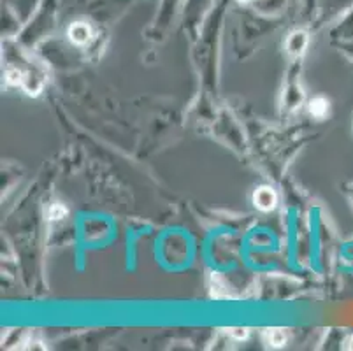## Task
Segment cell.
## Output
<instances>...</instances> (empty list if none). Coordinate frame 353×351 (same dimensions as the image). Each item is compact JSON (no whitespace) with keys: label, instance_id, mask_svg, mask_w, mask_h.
<instances>
[{"label":"cell","instance_id":"8","mask_svg":"<svg viewBox=\"0 0 353 351\" xmlns=\"http://www.w3.org/2000/svg\"><path fill=\"white\" fill-rule=\"evenodd\" d=\"M237 2H241V4H248L250 0H237Z\"/></svg>","mask_w":353,"mask_h":351},{"label":"cell","instance_id":"7","mask_svg":"<svg viewBox=\"0 0 353 351\" xmlns=\"http://www.w3.org/2000/svg\"><path fill=\"white\" fill-rule=\"evenodd\" d=\"M227 334L237 337V339H245L248 336V330L246 328H227Z\"/></svg>","mask_w":353,"mask_h":351},{"label":"cell","instance_id":"1","mask_svg":"<svg viewBox=\"0 0 353 351\" xmlns=\"http://www.w3.org/2000/svg\"><path fill=\"white\" fill-rule=\"evenodd\" d=\"M67 35H69L70 43L76 44V46H86L94 37V30H92V25L88 21H74L69 27Z\"/></svg>","mask_w":353,"mask_h":351},{"label":"cell","instance_id":"5","mask_svg":"<svg viewBox=\"0 0 353 351\" xmlns=\"http://www.w3.org/2000/svg\"><path fill=\"white\" fill-rule=\"evenodd\" d=\"M265 337H268V343L276 348L283 346L285 341H287V336H285V332L281 328H268V330H265Z\"/></svg>","mask_w":353,"mask_h":351},{"label":"cell","instance_id":"4","mask_svg":"<svg viewBox=\"0 0 353 351\" xmlns=\"http://www.w3.org/2000/svg\"><path fill=\"white\" fill-rule=\"evenodd\" d=\"M310 112L314 116V118H325L327 112H329V101H325L323 97H316L310 102Z\"/></svg>","mask_w":353,"mask_h":351},{"label":"cell","instance_id":"2","mask_svg":"<svg viewBox=\"0 0 353 351\" xmlns=\"http://www.w3.org/2000/svg\"><path fill=\"white\" fill-rule=\"evenodd\" d=\"M253 204H255V208L260 209V211L269 212L276 208V204H278V195H276L274 190L269 188V186H262V188L256 190L255 195H253Z\"/></svg>","mask_w":353,"mask_h":351},{"label":"cell","instance_id":"6","mask_svg":"<svg viewBox=\"0 0 353 351\" xmlns=\"http://www.w3.org/2000/svg\"><path fill=\"white\" fill-rule=\"evenodd\" d=\"M65 214H67V209L63 208V205H60V204L51 205V209H50V218H51V220H62V218L65 217Z\"/></svg>","mask_w":353,"mask_h":351},{"label":"cell","instance_id":"3","mask_svg":"<svg viewBox=\"0 0 353 351\" xmlns=\"http://www.w3.org/2000/svg\"><path fill=\"white\" fill-rule=\"evenodd\" d=\"M306 44H307L306 34H304V32H295V34H292V37L288 39L287 46H288V50H290V53L299 54V53H303V50L306 48Z\"/></svg>","mask_w":353,"mask_h":351}]
</instances>
